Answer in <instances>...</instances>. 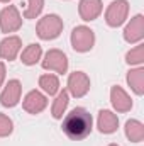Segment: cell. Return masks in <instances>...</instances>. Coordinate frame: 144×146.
Returning <instances> with one entry per match:
<instances>
[{
	"label": "cell",
	"mask_w": 144,
	"mask_h": 146,
	"mask_svg": "<svg viewBox=\"0 0 144 146\" xmlns=\"http://www.w3.org/2000/svg\"><path fill=\"white\" fill-rule=\"evenodd\" d=\"M61 129L71 141H81L90 136L93 129V117L85 107H75L63 115Z\"/></svg>",
	"instance_id": "obj_1"
},
{
	"label": "cell",
	"mask_w": 144,
	"mask_h": 146,
	"mask_svg": "<svg viewBox=\"0 0 144 146\" xmlns=\"http://www.w3.org/2000/svg\"><path fill=\"white\" fill-rule=\"evenodd\" d=\"M63 27H65V22L58 14H46L37 21L36 34L42 41H53L61 36Z\"/></svg>",
	"instance_id": "obj_2"
},
{
	"label": "cell",
	"mask_w": 144,
	"mask_h": 146,
	"mask_svg": "<svg viewBox=\"0 0 144 146\" xmlns=\"http://www.w3.org/2000/svg\"><path fill=\"white\" fill-rule=\"evenodd\" d=\"M41 66L46 72H54L58 75H65V73H68L70 61H68V56L61 49L53 48V49L46 51L44 56L41 58Z\"/></svg>",
	"instance_id": "obj_3"
},
{
	"label": "cell",
	"mask_w": 144,
	"mask_h": 146,
	"mask_svg": "<svg viewBox=\"0 0 144 146\" xmlns=\"http://www.w3.org/2000/svg\"><path fill=\"white\" fill-rule=\"evenodd\" d=\"M70 42L76 53H88L95 46V33L88 26H76L71 31Z\"/></svg>",
	"instance_id": "obj_4"
},
{
	"label": "cell",
	"mask_w": 144,
	"mask_h": 146,
	"mask_svg": "<svg viewBox=\"0 0 144 146\" xmlns=\"http://www.w3.org/2000/svg\"><path fill=\"white\" fill-rule=\"evenodd\" d=\"M129 9H131V5L127 0L110 2L108 7L105 9V24L108 27H114V29L120 27L129 17Z\"/></svg>",
	"instance_id": "obj_5"
},
{
	"label": "cell",
	"mask_w": 144,
	"mask_h": 146,
	"mask_svg": "<svg viewBox=\"0 0 144 146\" xmlns=\"http://www.w3.org/2000/svg\"><path fill=\"white\" fill-rule=\"evenodd\" d=\"M22 27V15L19 14V9L15 5H7L0 10V31L5 36H10L12 33H17Z\"/></svg>",
	"instance_id": "obj_6"
},
{
	"label": "cell",
	"mask_w": 144,
	"mask_h": 146,
	"mask_svg": "<svg viewBox=\"0 0 144 146\" xmlns=\"http://www.w3.org/2000/svg\"><path fill=\"white\" fill-rule=\"evenodd\" d=\"M66 90L75 99H81L88 94L90 90V76L85 72H73L68 75L66 82Z\"/></svg>",
	"instance_id": "obj_7"
},
{
	"label": "cell",
	"mask_w": 144,
	"mask_h": 146,
	"mask_svg": "<svg viewBox=\"0 0 144 146\" xmlns=\"http://www.w3.org/2000/svg\"><path fill=\"white\" fill-rule=\"evenodd\" d=\"M20 95H22V83L20 80L12 78L3 85V90L0 94V104L7 109H12L20 102Z\"/></svg>",
	"instance_id": "obj_8"
},
{
	"label": "cell",
	"mask_w": 144,
	"mask_h": 146,
	"mask_svg": "<svg viewBox=\"0 0 144 146\" xmlns=\"http://www.w3.org/2000/svg\"><path fill=\"white\" fill-rule=\"evenodd\" d=\"M122 36H124V41L129 42V44L143 42L144 39V15L143 14H136L134 17H131V21L124 27Z\"/></svg>",
	"instance_id": "obj_9"
},
{
	"label": "cell",
	"mask_w": 144,
	"mask_h": 146,
	"mask_svg": "<svg viewBox=\"0 0 144 146\" xmlns=\"http://www.w3.org/2000/svg\"><path fill=\"white\" fill-rule=\"evenodd\" d=\"M46 107H48V95L42 94L41 90H31L22 99V109L27 114H32V115L41 114Z\"/></svg>",
	"instance_id": "obj_10"
},
{
	"label": "cell",
	"mask_w": 144,
	"mask_h": 146,
	"mask_svg": "<svg viewBox=\"0 0 144 146\" xmlns=\"http://www.w3.org/2000/svg\"><path fill=\"white\" fill-rule=\"evenodd\" d=\"M22 51V39L15 34L5 36L0 41V58L5 61H15L19 53Z\"/></svg>",
	"instance_id": "obj_11"
},
{
	"label": "cell",
	"mask_w": 144,
	"mask_h": 146,
	"mask_svg": "<svg viewBox=\"0 0 144 146\" xmlns=\"http://www.w3.org/2000/svg\"><path fill=\"white\" fill-rule=\"evenodd\" d=\"M110 104L115 112L119 114H126L132 109V99L131 95L119 85H114L110 88Z\"/></svg>",
	"instance_id": "obj_12"
},
{
	"label": "cell",
	"mask_w": 144,
	"mask_h": 146,
	"mask_svg": "<svg viewBox=\"0 0 144 146\" xmlns=\"http://www.w3.org/2000/svg\"><path fill=\"white\" fill-rule=\"evenodd\" d=\"M102 12H104L102 0H80V3H78L80 19L85 22H92V21L98 19Z\"/></svg>",
	"instance_id": "obj_13"
},
{
	"label": "cell",
	"mask_w": 144,
	"mask_h": 146,
	"mask_svg": "<svg viewBox=\"0 0 144 146\" xmlns=\"http://www.w3.org/2000/svg\"><path fill=\"white\" fill-rule=\"evenodd\" d=\"M97 129L102 134H114L119 129V117L115 112L108 109H102L98 110L97 115Z\"/></svg>",
	"instance_id": "obj_14"
},
{
	"label": "cell",
	"mask_w": 144,
	"mask_h": 146,
	"mask_svg": "<svg viewBox=\"0 0 144 146\" xmlns=\"http://www.w3.org/2000/svg\"><path fill=\"white\" fill-rule=\"evenodd\" d=\"M126 80H127V85L131 87V90L136 95L144 94V66H131Z\"/></svg>",
	"instance_id": "obj_15"
},
{
	"label": "cell",
	"mask_w": 144,
	"mask_h": 146,
	"mask_svg": "<svg viewBox=\"0 0 144 146\" xmlns=\"http://www.w3.org/2000/svg\"><path fill=\"white\" fill-rule=\"evenodd\" d=\"M42 58V48L41 44L37 42H31L27 44L22 51H20V61L26 65V66H34L41 61Z\"/></svg>",
	"instance_id": "obj_16"
},
{
	"label": "cell",
	"mask_w": 144,
	"mask_h": 146,
	"mask_svg": "<svg viewBox=\"0 0 144 146\" xmlns=\"http://www.w3.org/2000/svg\"><path fill=\"white\" fill-rule=\"evenodd\" d=\"M68 104H70V94L66 88H63L56 94V99L53 100L51 115L54 119H63V115L66 114V109H68Z\"/></svg>",
	"instance_id": "obj_17"
},
{
	"label": "cell",
	"mask_w": 144,
	"mask_h": 146,
	"mask_svg": "<svg viewBox=\"0 0 144 146\" xmlns=\"http://www.w3.org/2000/svg\"><path fill=\"white\" fill-rule=\"evenodd\" d=\"M126 138L131 143H141L144 141V124L137 119H129L124 126Z\"/></svg>",
	"instance_id": "obj_18"
},
{
	"label": "cell",
	"mask_w": 144,
	"mask_h": 146,
	"mask_svg": "<svg viewBox=\"0 0 144 146\" xmlns=\"http://www.w3.org/2000/svg\"><path fill=\"white\" fill-rule=\"evenodd\" d=\"M39 87H41V92L53 97L59 92V78L53 73H44L39 76Z\"/></svg>",
	"instance_id": "obj_19"
},
{
	"label": "cell",
	"mask_w": 144,
	"mask_h": 146,
	"mask_svg": "<svg viewBox=\"0 0 144 146\" xmlns=\"http://www.w3.org/2000/svg\"><path fill=\"white\" fill-rule=\"evenodd\" d=\"M126 63L129 66H143L144 63V44L137 42L132 49L126 53Z\"/></svg>",
	"instance_id": "obj_20"
},
{
	"label": "cell",
	"mask_w": 144,
	"mask_h": 146,
	"mask_svg": "<svg viewBox=\"0 0 144 146\" xmlns=\"http://www.w3.org/2000/svg\"><path fill=\"white\" fill-rule=\"evenodd\" d=\"M44 9V0H27V7L24 9V19H37Z\"/></svg>",
	"instance_id": "obj_21"
},
{
	"label": "cell",
	"mask_w": 144,
	"mask_h": 146,
	"mask_svg": "<svg viewBox=\"0 0 144 146\" xmlns=\"http://www.w3.org/2000/svg\"><path fill=\"white\" fill-rule=\"evenodd\" d=\"M14 133V121L7 115L0 112V138H7Z\"/></svg>",
	"instance_id": "obj_22"
},
{
	"label": "cell",
	"mask_w": 144,
	"mask_h": 146,
	"mask_svg": "<svg viewBox=\"0 0 144 146\" xmlns=\"http://www.w3.org/2000/svg\"><path fill=\"white\" fill-rule=\"evenodd\" d=\"M5 78H7V68H5V63L0 61V88L5 83Z\"/></svg>",
	"instance_id": "obj_23"
},
{
	"label": "cell",
	"mask_w": 144,
	"mask_h": 146,
	"mask_svg": "<svg viewBox=\"0 0 144 146\" xmlns=\"http://www.w3.org/2000/svg\"><path fill=\"white\" fill-rule=\"evenodd\" d=\"M9 2H12V0H0V3H9Z\"/></svg>",
	"instance_id": "obj_24"
},
{
	"label": "cell",
	"mask_w": 144,
	"mask_h": 146,
	"mask_svg": "<svg viewBox=\"0 0 144 146\" xmlns=\"http://www.w3.org/2000/svg\"><path fill=\"white\" fill-rule=\"evenodd\" d=\"M107 146H119L117 143H110V145H107Z\"/></svg>",
	"instance_id": "obj_25"
},
{
	"label": "cell",
	"mask_w": 144,
	"mask_h": 146,
	"mask_svg": "<svg viewBox=\"0 0 144 146\" xmlns=\"http://www.w3.org/2000/svg\"><path fill=\"white\" fill-rule=\"evenodd\" d=\"M65 2H68V0H65Z\"/></svg>",
	"instance_id": "obj_26"
}]
</instances>
